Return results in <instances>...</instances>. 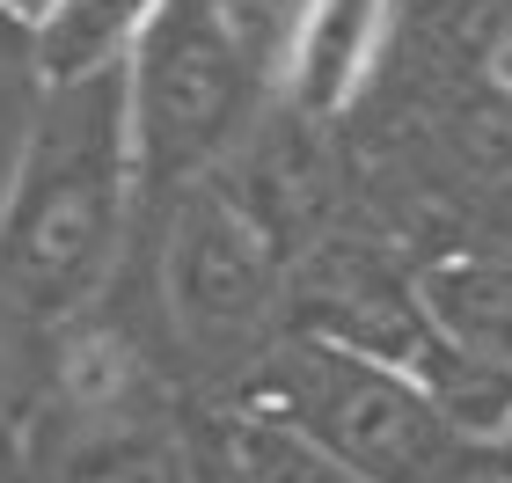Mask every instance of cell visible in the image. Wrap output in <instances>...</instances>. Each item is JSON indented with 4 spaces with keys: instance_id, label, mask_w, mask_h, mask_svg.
Segmentation results:
<instances>
[{
    "instance_id": "1",
    "label": "cell",
    "mask_w": 512,
    "mask_h": 483,
    "mask_svg": "<svg viewBox=\"0 0 512 483\" xmlns=\"http://www.w3.org/2000/svg\"><path fill=\"white\" fill-rule=\"evenodd\" d=\"M139 198L132 176V110L125 66L44 88L37 125L22 140L8 205H0V264L30 308H81L103 286Z\"/></svg>"
},
{
    "instance_id": "2",
    "label": "cell",
    "mask_w": 512,
    "mask_h": 483,
    "mask_svg": "<svg viewBox=\"0 0 512 483\" xmlns=\"http://www.w3.org/2000/svg\"><path fill=\"white\" fill-rule=\"evenodd\" d=\"M242 403L308 432L359 483H454V476L483 469V454L461 447V432L439 418V403L417 388V374L366 359V352H344L330 337L286 330L256 359Z\"/></svg>"
},
{
    "instance_id": "3",
    "label": "cell",
    "mask_w": 512,
    "mask_h": 483,
    "mask_svg": "<svg viewBox=\"0 0 512 483\" xmlns=\"http://www.w3.org/2000/svg\"><path fill=\"white\" fill-rule=\"evenodd\" d=\"M256 22L242 0H161L125 59L132 176L139 198H169L213 176L256 103Z\"/></svg>"
},
{
    "instance_id": "4",
    "label": "cell",
    "mask_w": 512,
    "mask_h": 483,
    "mask_svg": "<svg viewBox=\"0 0 512 483\" xmlns=\"http://www.w3.org/2000/svg\"><path fill=\"white\" fill-rule=\"evenodd\" d=\"M161 308H169L176 344L205 366H242L271 352V322L286 308V257L227 205L213 176L169 191Z\"/></svg>"
},
{
    "instance_id": "5",
    "label": "cell",
    "mask_w": 512,
    "mask_h": 483,
    "mask_svg": "<svg viewBox=\"0 0 512 483\" xmlns=\"http://www.w3.org/2000/svg\"><path fill=\"white\" fill-rule=\"evenodd\" d=\"M198 469L205 447L191 440V425L125 366L103 381L74 374L22 440L30 483H198Z\"/></svg>"
},
{
    "instance_id": "6",
    "label": "cell",
    "mask_w": 512,
    "mask_h": 483,
    "mask_svg": "<svg viewBox=\"0 0 512 483\" xmlns=\"http://www.w3.org/2000/svg\"><path fill=\"white\" fill-rule=\"evenodd\" d=\"M213 183L227 191V205L264 235L278 257H308L322 235V213H330V169H322V140L315 118H300L293 103L264 110V118L242 125V140L220 154Z\"/></svg>"
},
{
    "instance_id": "7",
    "label": "cell",
    "mask_w": 512,
    "mask_h": 483,
    "mask_svg": "<svg viewBox=\"0 0 512 483\" xmlns=\"http://www.w3.org/2000/svg\"><path fill=\"white\" fill-rule=\"evenodd\" d=\"M395 8L403 0H300V15L286 22V96L278 103H293L315 125L352 110L388 52Z\"/></svg>"
},
{
    "instance_id": "8",
    "label": "cell",
    "mask_w": 512,
    "mask_h": 483,
    "mask_svg": "<svg viewBox=\"0 0 512 483\" xmlns=\"http://www.w3.org/2000/svg\"><path fill=\"white\" fill-rule=\"evenodd\" d=\"M425 330L461 359L512 366V264L505 257H447L410 279Z\"/></svg>"
},
{
    "instance_id": "9",
    "label": "cell",
    "mask_w": 512,
    "mask_h": 483,
    "mask_svg": "<svg viewBox=\"0 0 512 483\" xmlns=\"http://www.w3.org/2000/svg\"><path fill=\"white\" fill-rule=\"evenodd\" d=\"M161 0H59L52 15L30 30V59L44 88L59 81H88V74H118L132 59L139 30L154 22Z\"/></svg>"
},
{
    "instance_id": "10",
    "label": "cell",
    "mask_w": 512,
    "mask_h": 483,
    "mask_svg": "<svg viewBox=\"0 0 512 483\" xmlns=\"http://www.w3.org/2000/svg\"><path fill=\"white\" fill-rule=\"evenodd\" d=\"M220 462H227L235 483H359L337 454H322L308 432H293L286 418L249 410V403H235V418H227Z\"/></svg>"
},
{
    "instance_id": "11",
    "label": "cell",
    "mask_w": 512,
    "mask_h": 483,
    "mask_svg": "<svg viewBox=\"0 0 512 483\" xmlns=\"http://www.w3.org/2000/svg\"><path fill=\"white\" fill-rule=\"evenodd\" d=\"M52 8H59V0H0V22H15V30H37Z\"/></svg>"
},
{
    "instance_id": "12",
    "label": "cell",
    "mask_w": 512,
    "mask_h": 483,
    "mask_svg": "<svg viewBox=\"0 0 512 483\" xmlns=\"http://www.w3.org/2000/svg\"><path fill=\"white\" fill-rule=\"evenodd\" d=\"M483 469H491V476H498V483H512V440H498V447H491V454H483Z\"/></svg>"
},
{
    "instance_id": "13",
    "label": "cell",
    "mask_w": 512,
    "mask_h": 483,
    "mask_svg": "<svg viewBox=\"0 0 512 483\" xmlns=\"http://www.w3.org/2000/svg\"><path fill=\"white\" fill-rule=\"evenodd\" d=\"M0 388H8V366H0Z\"/></svg>"
}]
</instances>
